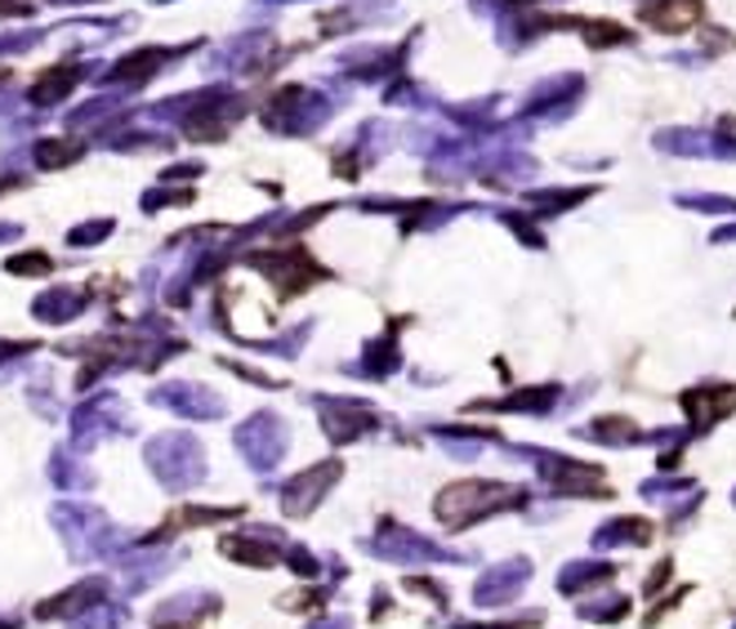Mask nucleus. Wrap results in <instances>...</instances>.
<instances>
[{
  "label": "nucleus",
  "instance_id": "obj_1",
  "mask_svg": "<svg viewBox=\"0 0 736 629\" xmlns=\"http://www.w3.org/2000/svg\"><path fill=\"white\" fill-rule=\"evenodd\" d=\"M76 152H81L76 143H67V148H63V143H41L36 161H41V166H63V161H67V157H76Z\"/></svg>",
  "mask_w": 736,
  "mask_h": 629
}]
</instances>
